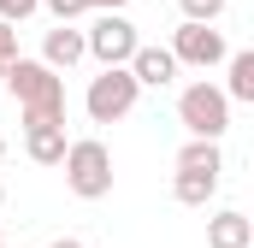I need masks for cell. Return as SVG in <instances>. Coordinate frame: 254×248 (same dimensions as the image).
<instances>
[{
  "label": "cell",
  "instance_id": "44dd1931",
  "mask_svg": "<svg viewBox=\"0 0 254 248\" xmlns=\"http://www.w3.org/2000/svg\"><path fill=\"white\" fill-rule=\"evenodd\" d=\"M0 207H6V184H0Z\"/></svg>",
  "mask_w": 254,
  "mask_h": 248
},
{
  "label": "cell",
  "instance_id": "277c9868",
  "mask_svg": "<svg viewBox=\"0 0 254 248\" xmlns=\"http://www.w3.org/2000/svg\"><path fill=\"white\" fill-rule=\"evenodd\" d=\"M136 48H142V36H136V24H130L125 12H95V24L83 30V54H89V60H101V71L130 65Z\"/></svg>",
  "mask_w": 254,
  "mask_h": 248
},
{
  "label": "cell",
  "instance_id": "d6986e66",
  "mask_svg": "<svg viewBox=\"0 0 254 248\" xmlns=\"http://www.w3.org/2000/svg\"><path fill=\"white\" fill-rule=\"evenodd\" d=\"M48 248H83V243H77V237H54Z\"/></svg>",
  "mask_w": 254,
  "mask_h": 248
},
{
  "label": "cell",
  "instance_id": "9a60e30c",
  "mask_svg": "<svg viewBox=\"0 0 254 248\" xmlns=\"http://www.w3.org/2000/svg\"><path fill=\"white\" fill-rule=\"evenodd\" d=\"M36 12H42V0H0V24H12V30L24 18H36Z\"/></svg>",
  "mask_w": 254,
  "mask_h": 248
},
{
  "label": "cell",
  "instance_id": "5b68a950",
  "mask_svg": "<svg viewBox=\"0 0 254 248\" xmlns=\"http://www.w3.org/2000/svg\"><path fill=\"white\" fill-rule=\"evenodd\" d=\"M136 101H142V89H136V77H130L125 65H113V71H101L95 83H89V95H83V113L95 124H119L136 113Z\"/></svg>",
  "mask_w": 254,
  "mask_h": 248
},
{
  "label": "cell",
  "instance_id": "7a4b0ae2",
  "mask_svg": "<svg viewBox=\"0 0 254 248\" xmlns=\"http://www.w3.org/2000/svg\"><path fill=\"white\" fill-rule=\"evenodd\" d=\"M65 189L77 195V201H107L113 195V154H107V142L101 136H77V142H65Z\"/></svg>",
  "mask_w": 254,
  "mask_h": 248
},
{
  "label": "cell",
  "instance_id": "2e32d148",
  "mask_svg": "<svg viewBox=\"0 0 254 248\" xmlns=\"http://www.w3.org/2000/svg\"><path fill=\"white\" fill-rule=\"evenodd\" d=\"M42 6H48V12H54L60 24H77V18L89 12V0H42Z\"/></svg>",
  "mask_w": 254,
  "mask_h": 248
},
{
  "label": "cell",
  "instance_id": "9c48e42d",
  "mask_svg": "<svg viewBox=\"0 0 254 248\" xmlns=\"http://www.w3.org/2000/svg\"><path fill=\"white\" fill-rule=\"evenodd\" d=\"M207 248H254V219L237 213V207L213 213L207 219Z\"/></svg>",
  "mask_w": 254,
  "mask_h": 248
},
{
  "label": "cell",
  "instance_id": "7402d4cb",
  "mask_svg": "<svg viewBox=\"0 0 254 248\" xmlns=\"http://www.w3.org/2000/svg\"><path fill=\"white\" fill-rule=\"evenodd\" d=\"M0 248H6V237H0Z\"/></svg>",
  "mask_w": 254,
  "mask_h": 248
},
{
  "label": "cell",
  "instance_id": "5bb4252c",
  "mask_svg": "<svg viewBox=\"0 0 254 248\" xmlns=\"http://www.w3.org/2000/svg\"><path fill=\"white\" fill-rule=\"evenodd\" d=\"M225 6H231V0H178L184 24H213V18H225Z\"/></svg>",
  "mask_w": 254,
  "mask_h": 248
},
{
  "label": "cell",
  "instance_id": "8992f818",
  "mask_svg": "<svg viewBox=\"0 0 254 248\" xmlns=\"http://www.w3.org/2000/svg\"><path fill=\"white\" fill-rule=\"evenodd\" d=\"M178 65H195V71H213V65L231 60V48H225V36L213 30V24H178L172 30V48H166Z\"/></svg>",
  "mask_w": 254,
  "mask_h": 248
},
{
  "label": "cell",
  "instance_id": "52a82bcc",
  "mask_svg": "<svg viewBox=\"0 0 254 248\" xmlns=\"http://www.w3.org/2000/svg\"><path fill=\"white\" fill-rule=\"evenodd\" d=\"M125 71L136 77V89H166V83L178 77V60H172L166 48H148V42H142V48L130 54V65H125Z\"/></svg>",
  "mask_w": 254,
  "mask_h": 248
},
{
  "label": "cell",
  "instance_id": "3957f363",
  "mask_svg": "<svg viewBox=\"0 0 254 248\" xmlns=\"http://www.w3.org/2000/svg\"><path fill=\"white\" fill-rule=\"evenodd\" d=\"M178 124L190 130V142H219L225 130H231V101H225V89L219 83H190L184 95H178Z\"/></svg>",
  "mask_w": 254,
  "mask_h": 248
},
{
  "label": "cell",
  "instance_id": "4fadbf2b",
  "mask_svg": "<svg viewBox=\"0 0 254 248\" xmlns=\"http://www.w3.org/2000/svg\"><path fill=\"white\" fill-rule=\"evenodd\" d=\"M178 172H225V154H219V142H184L178 148Z\"/></svg>",
  "mask_w": 254,
  "mask_h": 248
},
{
  "label": "cell",
  "instance_id": "ac0fdd59",
  "mask_svg": "<svg viewBox=\"0 0 254 248\" xmlns=\"http://www.w3.org/2000/svg\"><path fill=\"white\" fill-rule=\"evenodd\" d=\"M130 0H89V12H125Z\"/></svg>",
  "mask_w": 254,
  "mask_h": 248
},
{
  "label": "cell",
  "instance_id": "6da1fadb",
  "mask_svg": "<svg viewBox=\"0 0 254 248\" xmlns=\"http://www.w3.org/2000/svg\"><path fill=\"white\" fill-rule=\"evenodd\" d=\"M0 77H6V89L18 95V107H24V130L65 124V77L60 71H48L42 60H24V54H18Z\"/></svg>",
  "mask_w": 254,
  "mask_h": 248
},
{
  "label": "cell",
  "instance_id": "30bf717a",
  "mask_svg": "<svg viewBox=\"0 0 254 248\" xmlns=\"http://www.w3.org/2000/svg\"><path fill=\"white\" fill-rule=\"evenodd\" d=\"M24 154L36 166H60L65 160V124H42V130H24Z\"/></svg>",
  "mask_w": 254,
  "mask_h": 248
},
{
  "label": "cell",
  "instance_id": "8fae6325",
  "mask_svg": "<svg viewBox=\"0 0 254 248\" xmlns=\"http://www.w3.org/2000/svg\"><path fill=\"white\" fill-rule=\"evenodd\" d=\"M225 65V101H254V48H237Z\"/></svg>",
  "mask_w": 254,
  "mask_h": 248
},
{
  "label": "cell",
  "instance_id": "e0dca14e",
  "mask_svg": "<svg viewBox=\"0 0 254 248\" xmlns=\"http://www.w3.org/2000/svg\"><path fill=\"white\" fill-rule=\"evenodd\" d=\"M12 60H18V30H12V24H0V71H6Z\"/></svg>",
  "mask_w": 254,
  "mask_h": 248
},
{
  "label": "cell",
  "instance_id": "7c38bea8",
  "mask_svg": "<svg viewBox=\"0 0 254 248\" xmlns=\"http://www.w3.org/2000/svg\"><path fill=\"white\" fill-rule=\"evenodd\" d=\"M172 195H178L184 207H207V201L219 195V178H213V172H178V178H172Z\"/></svg>",
  "mask_w": 254,
  "mask_h": 248
},
{
  "label": "cell",
  "instance_id": "ba28073f",
  "mask_svg": "<svg viewBox=\"0 0 254 248\" xmlns=\"http://www.w3.org/2000/svg\"><path fill=\"white\" fill-rule=\"evenodd\" d=\"M77 60H89V54H83V30H77V24H54V30L42 36V65H48V71H71Z\"/></svg>",
  "mask_w": 254,
  "mask_h": 248
},
{
  "label": "cell",
  "instance_id": "ffe728a7",
  "mask_svg": "<svg viewBox=\"0 0 254 248\" xmlns=\"http://www.w3.org/2000/svg\"><path fill=\"white\" fill-rule=\"evenodd\" d=\"M0 160H6V136H0Z\"/></svg>",
  "mask_w": 254,
  "mask_h": 248
}]
</instances>
